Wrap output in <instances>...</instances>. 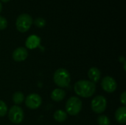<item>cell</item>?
<instances>
[{"label": "cell", "instance_id": "1", "mask_svg": "<svg viewBox=\"0 0 126 125\" xmlns=\"http://www.w3.org/2000/svg\"><path fill=\"white\" fill-rule=\"evenodd\" d=\"M74 91L79 97L89 98L94 94L96 91V85L90 80H79L75 83Z\"/></svg>", "mask_w": 126, "mask_h": 125}, {"label": "cell", "instance_id": "2", "mask_svg": "<svg viewBox=\"0 0 126 125\" xmlns=\"http://www.w3.org/2000/svg\"><path fill=\"white\" fill-rule=\"evenodd\" d=\"M54 83L61 88H66L69 85L71 82L70 74L66 69H57L53 75Z\"/></svg>", "mask_w": 126, "mask_h": 125}, {"label": "cell", "instance_id": "3", "mask_svg": "<svg viewBox=\"0 0 126 125\" xmlns=\"http://www.w3.org/2000/svg\"><path fill=\"white\" fill-rule=\"evenodd\" d=\"M82 105V101L78 97H72L66 103V113L71 116H76L80 112Z\"/></svg>", "mask_w": 126, "mask_h": 125}, {"label": "cell", "instance_id": "4", "mask_svg": "<svg viewBox=\"0 0 126 125\" xmlns=\"http://www.w3.org/2000/svg\"><path fill=\"white\" fill-rule=\"evenodd\" d=\"M32 18L27 13H23L18 16L16 21V27L20 32H27L32 24Z\"/></svg>", "mask_w": 126, "mask_h": 125}, {"label": "cell", "instance_id": "5", "mask_svg": "<svg viewBox=\"0 0 126 125\" xmlns=\"http://www.w3.org/2000/svg\"><path fill=\"white\" fill-rule=\"evenodd\" d=\"M106 107H107V100L102 95H98L92 100L91 108L92 110L95 113L100 114L103 113L106 111Z\"/></svg>", "mask_w": 126, "mask_h": 125}, {"label": "cell", "instance_id": "6", "mask_svg": "<svg viewBox=\"0 0 126 125\" xmlns=\"http://www.w3.org/2000/svg\"><path fill=\"white\" fill-rule=\"evenodd\" d=\"M24 117V113L21 108L18 105L12 106L8 111V118L13 124H20Z\"/></svg>", "mask_w": 126, "mask_h": 125}, {"label": "cell", "instance_id": "7", "mask_svg": "<svg viewBox=\"0 0 126 125\" xmlns=\"http://www.w3.org/2000/svg\"><path fill=\"white\" fill-rule=\"evenodd\" d=\"M25 100V105L26 106L30 109H37L38 108L41 103H42V99L38 94H30L27 95Z\"/></svg>", "mask_w": 126, "mask_h": 125}, {"label": "cell", "instance_id": "8", "mask_svg": "<svg viewBox=\"0 0 126 125\" xmlns=\"http://www.w3.org/2000/svg\"><path fill=\"white\" fill-rule=\"evenodd\" d=\"M101 86L106 92L113 93L116 91L117 84L116 80L113 77L110 76H106L103 78L101 81Z\"/></svg>", "mask_w": 126, "mask_h": 125}, {"label": "cell", "instance_id": "9", "mask_svg": "<svg viewBox=\"0 0 126 125\" xmlns=\"http://www.w3.org/2000/svg\"><path fill=\"white\" fill-rule=\"evenodd\" d=\"M28 56V52L26 48L24 47H18L16 48L12 55L13 59L16 62H21L27 59Z\"/></svg>", "mask_w": 126, "mask_h": 125}, {"label": "cell", "instance_id": "10", "mask_svg": "<svg viewBox=\"0 0 126 125\" xmlns=\"http://www.w3.org/2000/svg\"><path fill=\"white\" fill-rule=\"evenodd\" d=\"M41 43V38L35 35H32L27 38L25 42L26 47L30 49H34L37 48Z\"/></svg>", "mask_w": 126, "mask_h": 125}, {"label": "cell", "instance_id": "11", "mask_svg": "<svg viewBox=\"0 0 126 125\" xmlns=\"http://www.w3.org/2000/svg\"><path fill=\"white\" fill-rule=\"evenodd\" d=\"M88 77H89L90 81L95 84L100 80V79L101 77V72L97 68L92 67L88 71Z\"/></svg>", "mask_w": 126, "mask_h": 125}, {"label": "cell", "instance_id": "12", "mask_svg": "<svg viewBox=\"0 0 126 125\" xmlns=\"http://www.w3.org/2000/svg\"><path fill=\"white\" fill-rule=\"evenodd\" d=\"M115 119L120 124H125L126 122V106L120 107L115 112Z\"/></svg>", "mask_w": 126, "mask_h": 125}, {"label": "cell", "instance_id": "13", "mask_svg": "<svg viewBox=\"0 0 126 125\" xmlns=\"http://www.w3.org/2000/svg\"><path fill=\"white\" fill-rule=\"evenodd\" d=\"M66 97V91L61 88H55L51 93V99L55 102H61Z\"/></svg>", "mask_w": 126, "mask_h": 125}, {"label": "cell", "instance_id": "14", "mask_svg": "<svg viewBox=\"0 0 126 125\" xmlns=\"http://www.w3.org/2000/svg\"><path fill=\"white\" fill-rule=\"evenodd\" d=\"M53 118L58 122H63L67 119V113L62 110H57L53 115Z\"/></svg>", "mask_w": 126, "mask_h": 125}, {"label": "cell", "instance_id": "15", "mask_svg": "<svg viewBox=\"0 0 126 125\" xmlns=\"http://www.w3.org/2000/svg\"><path fill=\"white\" fill-rule=\"evenodd\" d=\"M13 102L16 104V105H20L21 104L24 99H25V97L24 94L21 92V91H16L13 94V97H12Z\"/></svg>", "mask_w": 126, "mask_h": 125}, {"label": "cell", "instance_id": "16", "mask_svg": "<svg viewBox=\"0 0 126 125\" xmlns=\"http://www.w3.org/2000/svg\"><path fill=\"white\" fill-rule=\"evenodd\" d=\"M97 123L99 125H110V119L106 115H101L97 117Z\"/></svg>", "mask_w": 126, "mask_h": 125}, {"label": "cell", "instance_id": "17", "mask_svg": "<svg viewBox=\"0 0 126 125\" xmlns=\"http://www.w3.org/2000/svg\"><path fill=\"white\" fill-rule=\"evenodd\" d=\"M7 111L8 109L6 103L4 101L0 100V117L4 116L7 113Z\"/></svg>", "mask_w": 126, "mask_h": 125}, {"label": "cell", "instance_id": "18", "mask_svg": "<svg viewBox=\"0 0 126 125\" xmlns=\"http://www.w3.org/2000/svg\"><path fill=\"white\" fill-rule=\"evenodd\" d=\"M34 24L35 25L38 27V28H42L45 26L46 24V21L42 18H37L35 21H34Z\"/></svg>", "mask_w": 126, "mask_h": 125}, {"label": "cell", "instance_id": "19", "mask_svg": "<svg viewBox=\"0 0 126 125\" xmlns=\"http://www.w3.org/2000/svg\"><path fill=\"white\" fill-rule=\"evenodd\" d=\"M7 27V21L5 18L0 16V30L5 29Z\"/></svg>", "mask_w": 126, "mask_h": 125}, {"label": "cell", "instance_id": "20", "mask_svg": "<svg viewBox=\"0 0 126 125\" xmlns=\"http://www.w3.org/2000/svg\"><path fill=\"white\" fill-rule=\"evenodd\" d=\"M120 102L123 105V106H126V92L124 91L120 95Z\"/></svg>", "mask_w": 126, "mask_h": 125}, {"label": "cell", "instance_id": "21", "mask_svg": "<svg viewBox=\"0 0 126 125\" xmlns=\"http://www.w3.org/2000/svg\"><path fill=\"white\" fill-rule=\"evenodd\" d=\"M1 10H2V4H1V3L0 1V13L1 12Z\"/></svg>", "mask_w": 126, "mask_h": 125}, {"label": "cell", "instance_id": "22", "mask_svg": "<svg viewBox=\"0 0 126 125\" xmlns=\"http://www.w3.org/2000/svg\"><path fill=\"white\" fill-rule=\"evenodd\" d=\"M3 2H8L9 1H10V0H1Z\"/></svg>", "mask_w": 126, "mask_h": 125}, {"label": "cell", "instance_id": "23", "mask_svg": "<svg viewBox=\"0 0 126 125\" xmlns=\"http://www.w3.org/2000/svg\"></svg>", "mask_w": 126, "mask_h": 125}]
</instances>
